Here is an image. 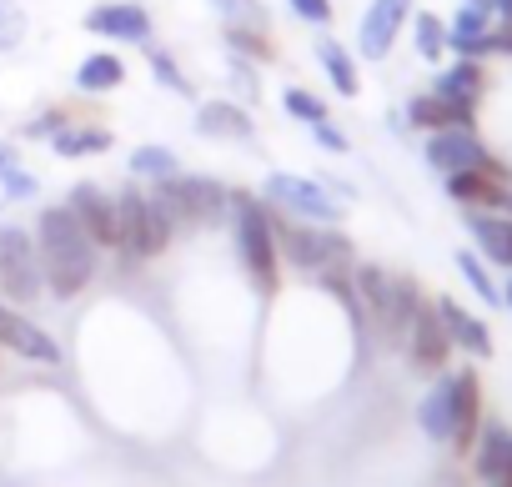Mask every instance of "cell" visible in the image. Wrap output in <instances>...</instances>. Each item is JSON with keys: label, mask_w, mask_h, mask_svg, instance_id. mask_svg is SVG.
<instances>
[{"label": "cell", "mask_w": 512, "mask_h": 487, "mask_svg": "<svg viewBox=\"0 0 512 487\" xmlns=\"http://www.w3.org/2000/svg\"><path fill=\"white\" fill-rule=\"evenodd\" d=\"M36 252H41V272H46V297H56V302L81 297L101 272V247L86 236V226L71 216L66 201L36 211Z\"/></svg>", "instance_id": "cell-1"}, {"label": "cell", "mask_w": 512, "mask_h": 487, "mask_svg": "<svg viewBox=\"0 0 512 487\" xmlns=\"http://www.w3.org/2000/svg\"><path fill=\"white\" fill-rule=\"evenodd\" d=\"M231 241H236V262L251 282V292L272 302L282 297V247H277V206H267L256 191L231 196Z\"/></svg>", "instance_id": "cell-2"}, {"label": "cell", "mask_w": 512, "mask_h": 487, "mask_svg": "<svg viewBox=\"0 0 512 487\" xmlns=\"http://www.w3.org/2000/svg\"><path fill=\"white\" fill-rule=\"evenodd\" d=\"M176 241V226L171 216L156 206L151 186L141 181H126L116 191V257L126 267H146L156 257H166V247Z\"/></svg>", "instance_id": "cell-3"}, {"label": "cell", "mask_w": 512, "mask_h": 487, "mask_svg": "<svg viewBox=\"0 0 512 487\" xmlns=\"http://www.w3.org/2000/svg\"><path fill=\"white\" fill-rule=\"evenodd\" d=\"M151 196L171 216L176 231H206V226H226L231 221L236 186H226L216 176H201V171H176L161 186H151Z\"/></svg>", "instance_id": "cell-4"}, {"label": "cell", "mask_w": 512, "mask_h": 487, "mask_svg": "<svg viewBox=\"0 0 512 487\" xmlns=\"http://www.w3.org/2000/svg\"><path fill=\"white\" fill-rule=\"evenodd\" d=\"M277 247H282V267H292L302 277L357 262V247L342 226H317V221H297V216H282V211H277Z\"/></svg>", "instance_id": "cell-5"}, {"label": "cell", "mask_w": 512, "mask_h": 487, "mask_svg": "<svg viewBox=\"0 0 512 487\" xmlns=\"http://www.w3.org/2000/svg\"><path fill=\"white\" fill-rule=\"evenodd\" d=\"M262 196L267 206H277L282 216H297V221H317V226H342L347 216V201L317 176H302V171H267L262 176Z\"/></svg>", "instance_id": "cell-6"}, {"label": "cell", "mask_w": 512, "mask_h": 487, "mask_svg": "<svg viewBox=\"0 0 512 487\" xmlns=\"http://www.w3.org/2000/svg\"><path fill=\"white\" fill-rule=\"evenodd\" d=\"M41 297H46V272L36 252V231L21 221H6L0 226V302L31 307Z\"/></svg>", "instance_id": "cell-7"}, {"label": "cell", "mask_w": 512, "mask_h": 487, "mask_svg": "<svg viewBox=\"0 0 512 487\" xmlns=\"http://www.w3.org/2000/svg\"><path fill=\"white\" fill-rule=\"evenodd\" d=\"M452 352H457V347H452V337H447V327H442V317H437V307H432V297H427V302L417 307L407 337H402V357H407L412 372L437 377V372H447Z\"/></svg>", "instance_id": "cell-8"}, {"label": "cell", "mask_w": 512, "mask_h": 487, "mask_svg": "<svg viewBox=\"0 0 512 487\" xmlns=\"http://www.w3.org/2000/svg\"><path fill=\"white\" fill-rule=\"evenodd\" d=\"M96 41H111V46H146L156 36V21L141 0H101V6L86 11L81 21Z\"/></svg>", "instance_id": "cell-9"}, {"label": "cell", "mask_w": 512, "mask_h": 487, "mask_svg": "<svg viewBox=\"0 0 512 487\" xmlns=\"http://www.w3.org/2000/svg\"><path fill=\"white\" fill-rule=\"evenodd\" d=\"M0 352H11L21 362H36V367H61L66 362L61 342L41 322H31L21 307H11V302H0Z\"/></svg>", "instance_id": "cell-10"}, {"label": "cell", "mask_w": 512, "mask_h": 487, "mask_svg": "<svg viewBox=\"0 0 512 487\" xmlns=\"http://www.w3.org/2000/svg\"><path fill=\"white\" fill-rule=\"evenodd\" d=\"M412 11H417V0H372V6L362 11V21H357V56L362 61H387L397 36L407 31Z\"/></svg>", "instance_id": "cell-11"}, {"label": "cell", "mask_w": 512, "mask_h": 487, "mask_svg": "<svg viewBox=\"0 0 512 487\" xmlns=\"http://www.w3.org/2000/svg\"><path fill=\"white\" fill-rule=\"evenodd\" d=\"M422 156H427V166L442 171V176H452V171H472V166H487V161H492V151H487V141H482L477 126L427 131V136H422Z\"/></svg>", "instance_id": "cell-12"}, {"label": "cell", "mask_w": 512, "mask_h": 487, "mask_svg": "<svg viewBox=\"0 0 512 487\" xmlns=\"http://www.w3.org/2000/svg\"><path fill=\"white\" fill-rule=\"evenodd\" d=\"M482 422H487L482 377H477V367H457V372H452V437H447L452 457H462V462H467V452H472V442H477Z\"/></svg>", "instance_id": "cell-13"}, {"label": "cell", "mask_w": 512, "mask_h": 487, "mask_svg": "<svg viewBox=\"0 0 512 487\" xmlns=\"http://www.w3.org/2000/svg\"><path fill=\"white\" fill-rule=\"evenodd\" d=\"M66 206L101 252H116V191H106L101 181H76L66 191Z\"/></svg>", "instance_id": "cell-14"}, {"label": "cell", "mask_w": 512, "mask_h": 487, "mask_svg": "<svg viewBox=\"0 0 512 487\" xmlns=\"http://www.w3.org/2000/svg\"><path fill=\"white\" fill-rule=\"evenodd\" d=\"M352 282H357V297H362V312L367 322L392 337V317H397V272L382 267V262H357L352 267Z\"/></svg>", "instance_id": "cell-15"}, {"label": "cell", "mask_w": 512, "mask_h": 487, "mask_svg": "<svg viewBox=\"0 0 512 487\" xmlns=\"http://www.w3.org/2000/svg\"><path fill=\"white\" fill-rule=\"evenodd\" d=\"M196 131L206 141H236V146H251L256 141V116L246 111V101H231V96H206L196 106Z\"/></svg>", "instance_id": "cell-16"}, {"label": "cell", "mask_w": 512, "mask_h": 487, "mask_svg": "<svg viewBox=\"0 0 512 487\" xmlns=\"http://www.w3.org/2000/svg\"><path fill=\"white\" fill-rule=\"evenodd\" d=\"M467 467H472V477L482 487L512 482V427L497 422V417H487L482 432H477V442H472V452H467Z\"/></svg>", "instance_id": "cell-17"}, {"label": "cell", "mask_w": 512, "mask_h": 487, "mask_svg": "<svg viewBox=\"0 0 512 487\" xmlns=\"http://www.w3.org/2000/svg\"><path fill=\"white\" fill-rule=\"evenodd\" d=\"M462 231L487 267L512 272V216L507 211H462Z\"/></svg>", "instance_id": "cell-18"}, {"label": "cell", "mask_w": 512, "mask_h": 487, "mask_svg": "<svg viewBox=\"0 0 512 487\" xmlns=\"http://www.w3.org/2000/svg\"><path fill=\"white\" fill-rule=\"evenodd\" d=\"M432 307H437V317H442V327H447V337H452L457 352H467L472 362H487V357L497 352L492 327H487L477 312H467L457 297H432Z\"/></svg>", "instance_id": "cell-19"}, {"label": "cell", "mask_w": 512, "mask_h": 487, "mask_svg": "<svg viewBox=\"0 0 512 487\" xmlns=\"http://www.w3.org/2000/svg\"><path fill=\"white\" fill-rule=\"evenodd\" d=\"M432 96H442V101H457V106H482V96H487V61H472V56H457L452 66H442L437 71V81H432Z\"/></svg>", "instance_id": "cell-20"}, {"label": "cell", "mask_w": 512, "mask_h": 487, "mask_svg": "<svg viewBox=\"0 0 512 487\" xmlns=\"http://www.w3.org/2000/svg\"><path fill=\"white\" fill-rule=\"evenodd\" d=\"M402 121L427 136V131H447V126H477V111L472 106H457V101H442L432 91H417V96H407Z\"/></svg>", "instance_id": "cell-21"}, {"label": "cell", "mask_w": 512, "mask_h": 487, "mask_svg": "<svg viewBox=\"0 0 512 487\" xmlns=\"http://www.w3.org/2000/svg\"><path fill=\"white\" fill-rule=\"evenodd\" d=\"M417 432L432 447H447V437H452V372H437L427 382V392L417 397Z\"/></svg>", "instance_id": "cell-22"}, {"label": "cell", "mask_w": 512, "mask_h": 487, "mask_svg": "<svg viewBox=\"0 0 512 487\" xmlns=\"http://www.w3.org/2000/svg\"><path fill=\"white\" fill-rule=\"evenodd\" d=\"M492 26H497V16H492L487 6H472V0H462V6L447 16V51L477 61V46H482V36H487Z\"/></svg>", "instance_id": "cell-23"}, {"label": "cell", "mask_w": 512, "mask_h": 487, "mask_svg": "<svg viewBox=\"0 0 512 487\" xmlns=\"http://www.w3.org/2000/svg\"><path fill=\"white\" fill-rule=\"evenodd\" d=\"M312 56H317V66L327 71V81H332V91L337 96H362V71H357V56L342 46V41H332V36H317L312 41Z\"/></svg>", "instance_id": "cell-24"}, {"label": "cell", "mask_w": 512, "mask_h": 487, "mask_svg": "<svg viewBox=\"0 0 512 487\" xmlns=\"http://www.w3.org/2000/svg\"><path fill=\"white\" fill-rule=\"evenodd\" d=\"M111 146H116V136H111V126H101V121H71L66 131H56V136H51V151H56L61 161L106 156Z\"/></svg>", "instance_id": "cell-25"}, {"label": "cell", "mask_w": 512, "mask_h": 487, "mask_svg": "<svg viewBox=\"0 0 512 487\" xmlns=\"http://www.w3.org/2000/svg\"><path fill=\"white\" fill-rule=\"evenodd\" d=\"M71 81L81 96H111L116 86H126V61L116 51H91V56H81Z\"/></svg>", "instance_id": "cell-26"}, {"label": "cell", "mask_w": 512, "mask_h": 487, "mask_svg": "<svg viewBox=\"0 0 512 487\" xmlns=\"http://www.w3.org/2000/svg\"><path fill=\"white\" fill-rule=\"evenodd\" d=\"M126 171H131V181H141V186H161L166 176H176V171H186V166H181V156H176L171 146L146 141V146H136V151L126 156Z\"/></svg>", "instance_id": "cell-27"}, {"label": "cell", "mask_w": 512, "mask_h": 487, "mask_svg": "<svg viewBox=\"0 0 512 487\" xmlns=\"http://www.w3.org/2000/svg\"><path fill=\"white\" fill-rule=\"evenodd\" d=\"M452 267H457V277L472 287V297H477L482 307H502V287H497L492 267H487L472 247H457V252H452Z\"/></svg>", "instance_id": "cell-28"}, {"label": "cell", "mask_w": 512, "mask_h": 487, "mask_svg": "<svg viewBox=\"0 0 512 487\" xmlns=\"http://www.w3.org/2000/svg\"><path fill=\"white\" fill-rule=\"evenodd\" d=\"M407 31H412V51H417L427 66H437V61L447 56V16H437V11H412Z\"/></svg>", "instance_id": "cell-29"}, {"label": "cell", "mask_w": 512, "mask_h": 487, "mask_svg": "<svg viewBox=\"0 0 512 487\" xmlns=\"http://www.w3.org/2000/svg\"><path fill=\"white\" fill-rule=\"evenodd\" d=\"M221 41H226L231 56H241V61H251V66L277 61V41H272V31H256V26H221Z\"/></svg>", "instance_id": "cell-30"}, {"label": "cell", "mask_w": 512, "mask_h": 487, "mask_svg": "<svg viewBox=\"0 0 512 487\" xmlns=\"http://www.w3.org/2000/svg\"><path fill=\"white\" fill-rule=\"evenodd\" d=\"M141 51H146V66H151V76H156V81H161L166 91H176V96H186V101L196 96V86H191V76L181 71V61H176V56H171L166 46H156V41H146Z\"/></svg>", "instance_id": "cell-31"}, {"label": "cell", "mask_w": 512, "mask_h": 487, "mask_svg": "<svg viewBox=\"0 0 512 487\" xmlns=\"http://www.w3.org/2000/svg\"><path fill=\"white\" fill-rule=\"evenodd\" d=\"M282 111H287L292 121H302V126L332 121V106H327L317 91H307V86H287V91H282Z\"/></svg>", "instance_id": "cell-32"}, {"label": "cell", "mask_w": 512, "mask_h": 487, "mask_svg": "<svg viewBox=\"0 0 512 487\" xmlns=\"http://www.w3.org/2000/svg\"><path fill=\"white\" fill-rule=\"evenodd\" d=\"M221 26H256V31H267V6L262 0H211Z\"/></svg>", "instance_id": "cell-33"}, {"label": "cell", "mask_w": 512, "mask_h": 487, "mask_svg": "<svg viewBox=\"0 0 512 487\" xmlns=\"http://www.w3.org/2000/svg\"><path fill=\"white\" fill-rule=\"evenodd\" d=\"M71 121H76V111H71V106H46L41 116H31V121L21 126V136H26V141H51V136H56V131H66Z\"/></svg>", "instance_id": "cell-34"}, {"label": "cell", "mask_w": 512, "mask_h": 487, "mask_svg": "<svg viewBox=\"0 0 512 487\" xmlns=\"http://www.w3.org/2000/svg\"><path fill=\"white\" fill-rule=\"evenodd\" d=\"M287 6H292V16H297L302 26H317V31H327V26L337 21L332 0H287Z\"/></svg>", "instance_id": "cell-35"}, {"label": "cell", "mask_w": 512, "mask_h": 487, "mask_svg": "<svg viewBox=\"0 0 512 487\" xmlns=\"http://www.w3.org/2000/svg\"><path fill=\"white\" fill-rule=\"evenodd\" d=\"M21 36H26V16H21V6H16V0H0V51L21 46Z\"/></svg>", "instance_id": "cell-36"}, {"label": "cell", "mask_w": 512, "mask_h": 487, "mask_svg": "<svg viewBox=\"0 0 512 487\" xmlns=\"http://www.w3.org/2000/svg\"><path fill=\"white\" fill-rule=\"evenodd\" d=\"M307 131H312V141H317L327 156H347V151H352V136H347L337 121H317V126H307Z\"/></svg>", "instance_id": "cell-37"}, {"label": "cell", "mask_w": 512, "mask_h": 487, "mask_svg": "<svg viewBox=\"0 0 512 487\" xmlns=\"http://www.w3.org/2000/svg\"><path fill=\"white\" fill-rule=\"evenodd\" d=\"M226 76L241 86V96L246 101H256V96H262V81H256V66L251 61H241V56H231V66H226Z\"/></svg>", "instance_id": "cell-38"}, {"label": "cell", "mask_w": 512, "mask_h": 487, "mask_svg": "<svg viewBox=\"0 0 512 487\" xmlns=\"http://www.w3.org/2000/svg\"><path fill=\"white\" fill-rule=\"evenodd\" d=\"M11 166H21V151L11 141H0V176H6ZM0 211H6V196H0Z\"/></svg>", "instance_id": "cell-39"}, {"label": "cell", "mask_w": 512, "mask_h": 487, "mask_svg": "<svg viewBox=\"0 0 512 487\" xmlns=\"http://www.w3.org/2000/svg\"><path fill=\"white\" fill-rule=\"evenodd\" d=\"M502 307L512 312V272H507V287H502Z\"/></svg>", "instance_id": "cell-40"}, {"label": "cell", "mask_w": 512, "mask_h": 487, "mask_svg": "<svg viewBox=\"0 0 512 487\" xmlns=\"http://www.w3.org/2000/svg\"><path fill=\"white\" fill-rule=\"evenodd\" d=\"M492 487H512V482H492Z\"/></svg>", "instance_id": "cell-41"}, {"label": "cell", "mask_w": 512, "mask_h": 487, "mask_svg": "<svg viewBox=\"0 0 512 487\" xmlns=\"http://www.w3.org/2000/svg\"><path fill=\"white\" fill-rule=\"evenodd\" d=\"M472 6H487V0H472Z\"/></svg>", "instance_id": "cell-42"}]
</instances>
